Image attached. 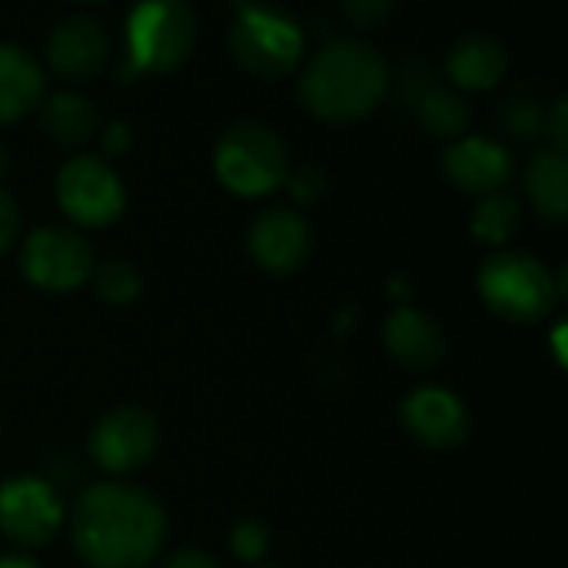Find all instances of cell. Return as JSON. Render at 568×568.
<instances>
[{"label":"cell","instance_id":"obj_33","mask_svg":"<svg viewBox=\"0 0 568 568\" xmlns=\"http://www.w3.org/2000/svg\"><path fill=\"white\" fill-rule=\"evenodd\" d=\"M7 173H10V150L0 143V180H3Z\"/></svg>","mask_w":568,"mask_h":568},{"label":"cell","instance_id":"obj_17","mask_svg":"<svg viewBox=\"0 0 568 568\" xmlns=\"http://www.w3.org/2000/svg\"><path fill=\"white\" fill-rule=\"evenodd\" d=\"M43 67L17 43H0V123H17L43 100Z\"/></svg>","mask_w":568,"mask_h":568},{"label":"cell","instance_id":"obj_30","mask_svg":"<svg viewBox=\"0 0 568 568\" xmlns=\"http://www.w3.org/2000/svg\"><path fill=\"white\" fill-rule=\"evenodd\" d=\"M100 146H103V153H110V156H120V153H126L130 150V126L126 123H110V126H103V133H100Z\"/></svg>","mask_w":568,"mask_h":568},{"label":"cell","instance_id":"obj_10","mask_svg":"<svg viewBox=\"0 0 568 568\" xmlns=\"http://www.w3.org/2000/svg\"><path fill=\"white\" fill-rule=\"evenodd\" d=\"M63 526L57 489L37 476H17L0 486V532L17 546H47Z\"/></svg>","mask_w":568,"mask_h":568},{"label":"cell","instance_id":"obj_35","mask_svg":"<svg viewBox=\"0 0 568 568\" xmlns=\"http://www.w3.org/2000/svg\"><path fill=\"white\" fill-rule=\"evenodd\" d=\"M83 3H100V0H83Z\"/></svg>","mask_w":568,"mask_h":568},{"label":"cell","instance_id":"obj_25","mask_svg":"<svg viewBox=\"0 0 568 568\" xmlns=\"http://www.w3.org/2000/svg\"><path fill=\"white\" fill-rule=\"evenodd\" d=\"M283 186L290 190V196H293L296 203L310 206V203H320V200L326 196L329 180H326V173L316 170V166H300V170H290V173H286Z\"/></svg>","mask_w":568,"mask_h":568},{"label":"cell","instance_id":"obj_13","mask_svg":"<svg viewBox=\"0 0 568 568\" xmlns=\"http://www.w3.org/2000/svg\"><path fill=\"white\" fill-rule=\"evenodd\" d=\"M313 250L310 223L290 206L263 210L250 226V256L273 276L296 273Z\"/></svg>","mask_w":568,"mask_h":568},{"label":"cell","instance_id":"obj_14","mask_svg":"<svg viewBox=\"0 0 568 568\" xmlns=\"http://www.w3.org/2000/svg\"><path fill=\"white\" fill-rule=\"evenodd\" d=\"M446 176L473 196L499 193L513 180V153L493 136H459L443 153Z\"/></svg>","mask_w":568,"mask_h":568},{"label":"cell","instance_id":"obj_29","mask_svg":"<svg viewBox=\"0 0 568 568\" xmlns=\"http://www.w3.org/2000/svg\"><path fill=\"white\" fill-rule=\"evenodd\" d=\"M160 568H220V562L210 552L200 549H176L173 556H166Z\"/></svg>","mask_w":568,"mask_h":568},{"label":"cell","instance_id":"obj_2","mask_svg":"<svg viewBox=\"0 0 568 568\" xmlns=\"http://www.w3.org/2000/svg\"><path fill=\"white\" fill-rule=\"evenodd\" d=\"M393 73L386 57L359 37H343L320 47L300 80V103L326 123H353L369 116L389 93Z\"/></svg>","mask_w":568,"mask_h":568},{"label":"cell","instance_id":"obj_32","mask_svg":"<svg viewBox=\"0 0 568 568\" xmlns=\"http://www.w3.org/2000/svg\"><path fill=\"white\" fill-rule=\"evenodd\" d=\"M562 336H566V326H556V359L566 366V346H562Z\"/></svg>","mask_w":568,"mask_h":568},{"label":"cell","instance_id":"obj_7","mask_svg":"<svg viewBox=\"0 0 568 568\" xmlns=\"http://www.w3.org/2000/svg\"><path fill=\"white\" fill-rule=\"evenodd\" d=\"M57 203L77 226H110L126 206L123 183L103 156H73L57 173Z\"/></svg>","mask_w":568,"mask_h":568},{"label":"cell","instance_id":"obj_23","mask_svg":"<svg viewBox=\"0 0 568 568\" xmlns=\"http://www.w3.org/2000/svg\"><path fill=\"white\" fill-rule=\"evenodd\" d=\"M542 120H546V110L539 106V100H532L526 93L509 97L499 113L503 130L516 140H536L542 133Z\"/></svg>","mask_w":568,"mask_h":568},{"label":"cell","instance_id":"obj_11","mask_svg":"<svg viewBox=\"0 0 568 568\" xmlns=\"http://www.w3.org/2000/svg\"><path fill=\"white\" fill-rule=\"evenodd\" d=\"M399 423L426 449H456L469 436V413L459 396L439 386H423L409 393L399 406Z\"/></svg>","mask_w":568,"mask_h":568},{"label":"cell","instance_id":"obj_6","mask_svg":"<svg viewBox=\"0 0 568 568\" xmlns=\"http://www.w3.org/2000/svg\"><path fill=\"white\" fill-rule=\"evenodd\" d=\"M213 170L230 193L256 200L283 186L290 173V153L280 133L270 126L236 123L220 136L213 150Z\"/></svg>","mask_w":568,"mask_h":568},{"label":"cell","instance_id":"obj_1","mask_svg":"<svg viewBox=\"0 0 568 568\" xmlns=\"http://www.w3.org/2000/svg\"><path fill=\"white\" fill-rule=\"evenodd\" d=\"M166 539L163 506L126 483H97L70 513V542L90 568H143Z\"/></svg>","mask_w":568,"mask_h":568},{"label":"cell","instance_id":"obj_27","mask_svg":"<svg viewBox=\"0 0 568 568\" xmlns=\"http://www.w3.org/2000/svg\"><path fill=\"white\" fill-rule=\"evenodd\" d=\"M542 133L552 140V150L566 153L568 146V100L559 97L549 110H546V120H542Z\"/></svg>","mask_w":568,"mask_h":568},{"label":"cell","instance_id":"obj_26","mask_svg":"<svg viewBox=\"0 0 568 568\" xmlns=\"http://www.w3.org/2000/svg\"><path fill=\"white\" fill-rule=\"evenodd\" d=\"M339 7H343V17L359 30L383 27L393 13V0H339Z\"/></svg>","mask_w":568,"mask_h":568},{"label":"cell","instance_id":"obj_22","mask_svg":"<svg viewBox=\"0 0 568 568\" xmlns=\"http://www.w3.org/2000/svg\"><path fill=\"white\" fill-rule=\"evenodd\" d=\"M90 280H93L97 296L106 306H130L140 296V290H143L140 270L130 260H116V256L113 260H103L100 266H93Z\"/></svg>","mask_w":568,"mask_h":568},{"label":"cell","instance_id":"obj_9","mask_svg":"<svg viewBox=\"0 0 568 568\" xmlns=\"http://www.w3.org/2000/svg\"><path fill=\"white\" fill-rule=\"evenodd\" d=\"M156 446H160V426L140 406L106 409L93 423L90 439H87L90 459L110 476H126V473L143 469L153 459Z\"/></svg>","mask_w":568,"mask_h":568},{"label":"cell","instance_id":"obj_36","mask_svg":"<svg viewBox=\"0 0 568 568\" xmlns=\"http://www.w3.org/2000/svg\"><path fill=\"white\" fill-rule=\"evenodd\" d=\"M260 568H283V566H260Z\"/></svg>","mask_w":568,"mask_h":568},{"label":"cell","instance_id":"obj_3","mask_svg":"<svg viewBox=\"0 0 568 568\" xmlns=\"http://www.w3.org/2000/svg\"><path fill=\"white\" fill-rule=\"evenodd\" d=\"M479 296L506 323H542L566 296V280L523 250H499L479 266Z\"/></svg>","mask_w":568,"mask_h":568},{"label":"cell","instance_id":"obj_15","mask_svg":"<svg viewBox=\"0 0 568 568\" xmlns=\"http://www.w3.org/2000/svg\"><path fill=\"white\" fill-rule=\"evenodd\" d=\"M383 343H386L389 356L413 373L436 369L446 356L443 329L426 313H419L413 306H399L389 313L386 329H383Z\"/></svg>","mask_w":568,"mask_h":568},{"label":"cell","instance_id":"obj_8","mask_svg":"<svg viewBox=\"0 0 568 568\" xmlns=\"http://www.w3.org/2000/svg\"><path fill=\"white\" fill-rule=\"evenodd\" d=\"M93 246L70 226H40L23 240L20 270L47 293H70L93 273Z\"/></svg>","mask_w":568,"mask_h":568},{"label":"cell","instance_id":"obj_28","mask_svg":"<svg viewBox=\"0 0 568 568\" xmlns=\"http://www.w3.org/2000/svg\"><path fill=\"white\" fill-rule=\"evenodd\" d=\"M20 236V210H17V200L0 186V256L17 243Z\"/></svg>","mask_w":568,"mask_h":568},{"label":"cell","instance_id":"obj_19","mask_svg":"<svg viewBox=\"0 0 568 568\" xmlns=\"http://www.w3.org/2000/svg\"><path fill=\"white\" fill-rule=\"evenodd\" d=\"M526 193L536 213L549 223H562L568 216V160L559 150H539L523 173Z\"/></svg>","mask_w":568,"mask_h":568},{"label":"cell","instance_id":"obj_12","mask_svg":"<svg viewBox=\"0 0 568 568\" xmlns=\"http://www.w3.org/2000/svg\"><path fill=\"white\" fill-rule=\"evenodd\" d=\"M47 67L67 83H87L103 73L110 60V37L93 17H67L47 37Z\"/></svg>","mask_w":568,"mask_h":568},{"label":"cell","instance_id":"obj_31","mask_svg":"<svg viewBox=\"0 0 568 568\" xmlns=\"http://www.w3.org/2000/svg\"><path fill=\"white\" fill-rule=\"evenodd\" d=\"M0 568H40V566H37L30 556H20V552H17V556H3V559H0Z\"/></svg>","mask_w":568,"mask_h":568},{"label":"cell","instance_id":"obj_24","mask_svg":"<svg viewBox=\"0 0 568 568\" xmlns=\"http://www.w3.org/2000/svg\"><path fill=\"white\" fill-rule=\"evenodd\" d=\"M230 549H233V556L243 559V562H260V559L266 556V549H270V529H266L260 519L246 516V519H240V523L233 526V532H230Z\"/></svg>","mask_w":568,"mask_h":568},{"label":"cell","instance_id":"obj_21","mask_svg":"<svg viewBox=\"0 0 568 568\" xmlns=\"http://www.w3.org/2000/svg\"><path fill=\"white\" fill-rule=\"evenodd\" d=\"M523 223V206L513 193L499 190V193H486L479 196L476 210H473V220H469V230L479 243H489V246H503L516 236Z\"/></svg>","mask_w":568,"mask_h":568},{"label":"cell","instance_id":"obj_4","mask_svg":"<svg viewBox=\"0 0 568 568\" xmlns=\"http://www.w3.org/2000/svg\"><path fill=\"white\" fill-rule=\"evenodd\" d=\"M196 43V13L186 0H140L126 17L123 80L170 73L186 63Z\"/></svg>","mask_w":568,"mask_h":568},{"label":"cell","instance_id":"obj_5","mask_svg":"<svg viewBox=\"0 0 568 568\" xmlns=\"http://www.w3.org/2000/svg\"><path fill=\"white\" fill-rule=\"evenodd\" d=\"M306 50L303 27L280 7L246 3L230 27L233 60L260 80H280L300 70Z\"/></svg>","mask_w":568,"mask_h":568},{"label":"cell","instance_id":"obj_20","mask_svg":"<svg viewBox=\"0 0 568 568\" xmlns=\"http://www.w3.org/2000/svg\"><path fill=\"white\" fill-rule=\"evenodd\" d=\"M416 120L419 126L436 136V140H459L466 136L469 130V120H473V110L469 103L456 93V90H446V87H429L416 103Z\"/></svg>","mask_w":568,"mask_h":568},{"label":"cell","instance_id":"obj_34","mask_svg":"<svg viewBox=\"0 0 568 568\" xmlns=\"http://www.w3.org/2000/svg\"><path fill=\"white\" fill-rule=\"evenodd\" d=\"M246 3H263V0H240V7H246Z\"/></svg>","mask_w":568,"mask_h":568},{"label":"cell","instance_id":"obj_18","mask_svg":"<svg viewBox=\"0 0 568 568\" xmlns=\"http://www.w3.org/2000/svg\"><path fill=\"white\" fill-rule=\"evenodd\" d=\"M37 113H40L43 133H47L53 143L70 146V150L87 146V143L97 136V130H100L97 110L90 106L87 97H80V93H73V90H60V93L43 97L40 106H37Z\"/></svg>","mask_w":568,"mask_h":568},{"label":"cell","instance_id":"obj_16","mask_svg":"<svg viewBox=\"0 0 568 568\" xmlns=\"http://www.w3.org/2000/svg\"><path fill=\"white\" fill-rule=\"evenodd\" d=\"M506 67H509V53L489 33H469V37L456 40L446 57L449 80L469 93H486V90L499 87V80L506 77Z\"/></svg>","mask_w":568,"mask_h":568}]
</instances>
